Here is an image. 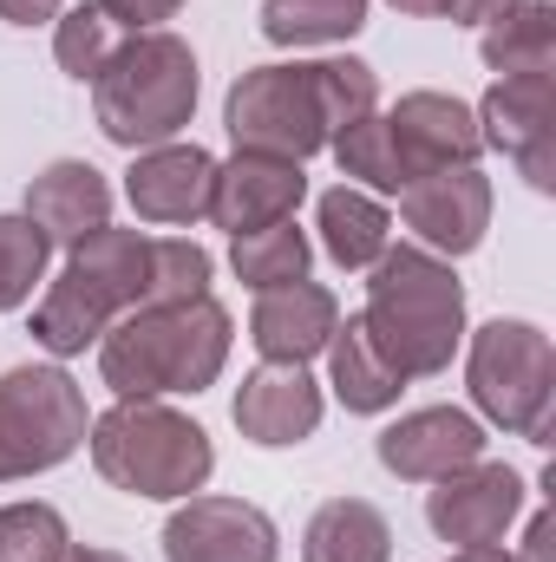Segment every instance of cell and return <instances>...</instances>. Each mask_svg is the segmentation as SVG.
Masks as SVG:
<instances>
[{"instance_id": "d4e9b609", "label": "cell", "mask_w": 556, "mask_h": 562, "mask_svg": "<svg viewBox=\"0 0 556 562\" xmlns=\"http://www.w3.org/2000/svg\"><path fill=\"white\" fill-rule=\"evenodd\" d=\"M367 26V0H263V40L276 46H341Z\"/></svg>"}, {"instance_id": "603a6c76", "label": "cell", "mask_w": 556, "mask_h": 562, "mask_svg": "<svg viewBox=\"0 0 556 562\" xmlns=\"http://www.w3.org/2000/svg\"><path fill=\"white\" fill-rule=\"evenodd\" d=\"M478 53H485V66L498 79H511V72H551L556 66V7L551 0H518L511 13L485 20Z\"/></svg>"}, {"instance_id": "5b68a950", "label": "cell", "mask_w": 556, "mask_h": 562, "mask_svg": "<svg viewBox=\"0 0 556 562\" xmlns=\"http://www.w3.org/2000/svg\"><path fill=\"white\" fill-rule=\"evenodd\" d=\"M86 445H92V464L112 491L157 497V504L197 497L216 471L210 431L164 400H119L105 419H92Z\"/></svg>"}, {"instance_id": "9c48e42d", "label": "cell", "mask_w": 556, "mask_h": 562, "mask_svg": "<svg viewBox=\"0 0 556 562\" xmlns=\"http://www.w3.org/2000/svg\"><path fill=\"white\" fill-rule=\"evenodd\" d=\"M281 537L249 497H184L164 524V562H276Z\"/></svg>"}, {"instance_id": "7c38bea8", "label": "cell", "mask_w": 556, "mask_h": 562, "mask_svg": "<svg viewBox=\"0 0 556 562\" xmlns=\"http://www.w3.org/2000/svg\"><path fill=\"white\" fill-rule=\"evenodd\" d=\"M400 216L432 256H471L491 229V177L471 170H438L400 190Z\"/></svg>"}, {"instance_id": "d6a6232c", "label": "cell", "mask_w": 556, "mask_h": 562, "mask_svg": "<svg viewBox=\"0 0 556 562\" xmlns=\"http://www.w3.org/2000/svg\"><path fill=\"white\" fill-rule=\"evenodd\" d=\"M518 0H445V20H458V26H485V20H498V13H511Z\"/></svg>"}, {"instance_id": "cb8c5ba5", "label": "cell", "mask_w": 556, "mask_h": 562, "mask_svg": "<svg viewBox=\"0 0 556 562\" xmlns=\"http://www.w3.org/2000/svg\"><path fill=\"white\" fill-rule=\"evenodd\" d=\"M308 262H314V243L294 229V216L269 223V229H249V236H230V269L256 294L288 288V281H308Z\"/></svg>"}, {"instance_id": "d6986e66", "label": "cell", "mask_w": 556, "mask_h": 562, "mask_svg": "<svg viewBox=\"0 0 556 562\" xmlns=\"http://www.w3.org/2000/svg\"><path fill=\"white\" fill-rule=\"evenodd\" d=\"M26 216L40 223L46 243H86L92 229L112 223V183L86 164V157H59L26 183Z\"/></svg>"}, {"instance_id": "44dd1931", "label": "cell", "mask_w": 556, "mask_h": 562, "mask_svg": "<svg viewBox=\"0 0 556 562\" xmlns=\"http://www.w3.org/2000/svg\"><path fill=\"white\" fill-rule=\"evenodd\" d=\"M314 229H321V249H327L341 269H374V262L393 249V216H387V203L367 196V190H354V183H341V190L321 196Z\"/></svg>"}, {"instance_id": "5bb4252c", "label": "cell", "mask_w": 556, "mask_h": 562, "mask_svg": "<svg viewBox=\"0 0 556 562\" xmlns=\"http://www.w3.org/2000/svg\"><path fill=\"white\" fill-rule=\"evenodd\" d=\"M308 196V177L301 164L269 157V150H236L230 164H216V190H210V223L230 229V236H249V229H269L288 223Z\"/></svg>"}, {"instance_id": "ba28073f", "label": "cell", "mask_w": 556, "mask_h": 562, "mask_svg": "<svg viewBox=\"0 0 556 562\" xmlns=\"http://www.w3.org/2000/svg\"><path fill=\"white\" fill-rule=\"evenodd\" d=\"M86 393L66 367H13L0 373V484L66 464L86 445Z\"/></svg>"}, {"instance_id": "3957f363", "label": "cell", "mask_w": 556, "mask_h": 562, "mask_svg": "<svg viewBox=\"0 0 556 562\" xmlns=\"http://www.w3.org/2000/svg\"><path fill=\"white\" fill-rule=\"evenodd\" d=\"M360 321H367V340L387 353V367L400 380H432V373L452 367V353L465 340V288H458L445 256L400 243L374 262Z\"/></svg>"}, {"instance_id": "484cf974", "label": "cell", "mask_w": 556, "mask_h": 562, "mask_svg": "<svg viewBox=\"0 0 556 562\" xmlns=\"http://www.w3.org/2000/svg\"><path fill=\"white\" fill-rule=\"evenodd\" d=\"M334 164H341V177L354 183V190H367V196H400L407 190V177H400V164H393V144H387V119L380 112H367V119H354L347 132H334Z\"/></svg>"}, {"instance_id": "1f68e13d", "label": "cell", "mask_w": 556, "mask_h": 562, "mask_svg": "<svg viewBox=\"0 0 556 562\" xmlns=\"http://www.w3.org/2000/svg\"><path fill=\"white\" fill-rule=\"evenodd\" d=\"M518 562H556V517L551 510L531 517V530H524V557Z\"/></svg>"}, {"instance_id": "f1b7e54d", "label": "cell", "mask_w": 556, "mask_h": 562, "mask_svg": "<svg viewBox=\"0 0 556 562\" xmlns=\"http://www.w3.org/2000/svg\"><path fill=\"white\" fill-rule=\"evenodd\" d=\"M73 537L53 504H0V562H66Z\"/></svg>"}, {"instance_id": "4dcf8cb0", "label": "cell", "mask_w": 556, "mask_h": 562, "mask_svg": "<svg viewBox=\"0 0 556 562\" xmlns=\"http://www.w3.org/2000/svg\"><path fill=\"white\" fill-rule=\"evenodd\" d=\"M112 26H132V33H157L164 20H177L184 0H92Z\"/></svg>"}, {"instance_id": "e0dca14e", "label": "cell", "mask_w": 556, "mask_h": 562, "mask_svg": "<svg viewBox=\"0 0 556 562\" xmlns=\"http://www.w3.org/2000/svg\"><path fill=\"white\" fill-rule=\"evenodd\" d=\"M334 327H341V301L314 281H288V288L256 294V314H249V340L269 367H308L314 353H327Z\"/></svg>"}, {"instance_id": "277c9868", "label": "cell", "mask_w": 556, "mask_h": 562, "mask_svg": "<svg viewBox=\"0 0 556 562\" xmlns=\"http://www.w3.org/2000/svg\"><path fill=\"white\" fill-rule=\"evenodd\" d=\"M144 281H151V236L112 229V223L92 229L86 243H73L59 281L40 294L33 340L53 360H73V353L99 347L112 321H125L132 307H144Z\"/></svg>"}, {"instance_id": "7a4b0ae2", "label": "cell", "mask_w": 556, "mask_h": 562, "mask_svg": "<svg viewBox=\"0 0 556 562\" xmlns=\"http://www.w3.org/2000/svg\"><path fill=\"white\" fill-rule=\"evenodd\" d=\"M230 307L177 301V307H132L99 340V373L119 400H164V393H203L216 386L230 360Z\"/></svg>"}, {"instance_id": "4fadbf2b", "label": "cell", "mask_w": 556, "mask_h": 562, "mask_svg": "<svg viewBox=\"0 0 556 562\" xmlns=\"http://www.w3.org/2000/svg\"><path fill=\"white\" fill-rule=\"evenodd\" d=\"M551 72H511L485 92L478 105V138L498 144L531 190H551L556 183V157H551Z\"/></svg>"}, {"instance_id": "ffe728a7", "label": "cell", "mask_w": 556, "mask_h": 562, "mask_svg": "<svg viewBox=\"0 0 556 562\" xmlns=\"http://www.w3.org/2000/svg\"><path fill=\"white\" fill-rule=\"evenodd\" d=\"M301 562H393V524L367 497H327L301 530Z\"/></svg>"}, {"instance_id": "30bf717a", "label": "cell", "mask_w": 556, "mask_h": 562, "mask_svg": "<svg viewBox=\"0 0 556 562\" xmlns=\"http://www.w3.org/2000/svg\"><path fill=\"white\" fill-rule=\"evenodd\" d=\"M387 144H393V164L400 177H438V170H471L478 164V112L458 105L452 92H407L393 112H387Z\"/></svg>"}, {"instance_id": "8992f818", "label": "cell", "mask_w": 556, "mask_h": 562, "mask_svg": "<svg viewBox=\"0 0 556 562\" xmlns=\"http://www.w3.org/2000/svg\"><path fill=\"white\" fill-rule=\"evenodd\" d=\"M92 112L119 150L170 144L197 112V53L164 26L132 33L125 46H112L105 72L92 79Z\"/></svg>"}, {"instance_id": "52a82bcc", "label": "cell", "mask_w": 556, "mask_h": 562, "mask_svg": "<svg viewBox=\"0 0 556 562\" xmlns=\"http://www.w3.org/2000/svg\"><path fill=\"white\" fill-rule=\"evenodd\" d=\"M478 413L531 445H551V406H556V353L551 334L531 321H485L471 334L465 360Z\"/></svg>"}, {"instance_id": "836d02e7", "label": "cell", "mask_w": 556, "mask_h": 562, "mask_svg": "<svg viewBox=\"0 0 556 562\" xmlns=\"http://www.w3.org/2000/svg\"><path fill=\"white\" fill-rule=\"evenodd\" d=\"M0 20L7 26H40V20H59V0H0Z\"/></svg>"}, {"instance_id": "83f0119b", "label": "cell", "mask_w": 556, "mask_h": 562, "mask_svg": "<svg viewBox=\"0 0 556 562\" xmlns=\"http://www.w3.org/2000/svg\"><path fill=\"white\" fill-rule=\"evenodd\" d=\"M46 256L53 243L40 236L33 216H0V314L33 301V288L46 281Z\"/></svg>"}, {"instance_id": "e575fe53", "label": "cell", "mask_w": 556, "mask_h": 562, "mask_svg": "<svg viewBox=\"0 0 556 562\" xmlns=\"http://www.w3.org/2000/svg\"><path fill=\"white\" fill-rule=\"evenodd\" d=\"M66 562H132V557H119V550H99V543H73V550H66Z\"/></svg>"}, {"instance_id": "ac0fdd59", "label": "cell", "mask_w": 556, "mask_h": 562, "mask_svg": "<svg viewBox=\"0 0 556 562\" xmlns=\"http://www.w3.org/2000/svg\"><path fill=\"white\" fill-rule=\"evenodd\" d=\"M236 431L249 445H301L321 431V386L301 367H256L236 393Z\"/></svg>"}, {"instance_id": "8fae6325", "label": "cell", "mask_w": 556, "mask_h": 562, "mask_svg": "<svg viewBox=\"0 0 556 562\" xmlns=\"http://www.w3.org/2000/svg\"><path fill=\"white\" fill-rule=\"evenodd\" d=\"M518 510H524V477L511 464H485V458L452 477H432V491H425V524L458 550L498 543Z\"/></svg>"}, {"instance_id": "6da1fadb", "label": "cell", "mask_w": 556, "mask_h": 562, "mask_svg": "<svg viewBox=\"0 0 556 562\" xmlns=\"http://www.w3.org/2000/svg\"><path fill=\"white\" fill-rule=\"evenodd\" d=\"M380 99L374 66L360 59H314V66H256L230 86L223 99V125L236 150H269V157H314L334 132H347L354 119H367Z\"/></svg>"}, {"instance_id": "f546056e", "label": "cell", "mask_w": 556, "mask_h": 562, "mask_svg": "<svg viewBox=\"0 0 556 562\" xmlns=\"http://www.w3.org/2000/svg\"><path fill=\"white\" fill-rule=\"evenodd\" d=\"M119 26L99 13V7H73V13H59V26H53V59H59V72H73V79H99L105 72V59H112V40Z\"/></svg>"}, {"instance_id": "9a60e30c", "label": "cell", "mask_w": 556, "mask_h": 562, "mask_svg": "<svg viewBox=\"0 0 556 562\" xmlns=\"http://www.w3.org/2000/svg\"><path fill=\"white\" fill-rule=\"evenodd\" d=\"M485 458V425L458 406H419L407 419H393L380 431V464L407 484H432V477H452L465 464Z\"/></svg>"}, {"instance_id": "d590c367", "label": "cell", "mask_w": 556, "mask_h": 562, "mask_svg": "<svg viewBox=\"0 0 556 562\" xmlns=\"http://www.w3.org/2000/svg\"><path fill=\"white\" fill-rule=\"evenodd\" d=\"M452 562H518L511 550H498V543H485V550H458Z\"/></svg>"}, {"instance_id": "7402d4cb", "label": "cell", "mask_w": 556, "mask_h": 562, "mask_svg": "<svg viewBox=\"0 0 556 562\" xmlns=\"http://www.w3.org/2000/svg\"><path fill=\"white\" fill-rule=\"evenodd\" d=\"M327 380H334V400L347 406V413H387V406H400V393H407V380L387 367V353L367 340V321L354 314L347 327H334V340H327Z\"/></svg>"}, {"instance_id": "2e32d148", "label": "cell", "mask_w": 556, "mask_h": 562, "mask_svg": "<svg viewBox=\"0 0 556 562\" xmlns=\"http://www.w3.org/2000/svg\"><path fill=\"white\" fill-rule=\"evenodd\" d=\"M210 190H216V157L203 144H151L138 150L132 177H125V196L144 223H203L210 216Z\"/></svg>"}, {"instance_id": "4316f807", "label": "cell", "mask_w": 556, "mask_h": 562, "mask_svg": "<svg viewBox=\"0 0 556 562\" xmlns=\"http://www.w3.org/2000/svg\"><path fill=\"white\" fill-rule=\"evenodd\" d=\"M203 294H210V249H197L190 236H164V243H151L144 307H177V301H203Z\"/></svg>"}, {"instance_id": "8d00e7d4", "label": "cell", "mask_w": 556, "mask_h": 562, "mask_svg": "<svg viewBox=\"0 0 556 562\" xmlns=\"http://www.w3.org/2000/svg\"><path fill=\"white\" fill-rule=\"evenodd\" d=\"M400 13H419V20H438L445 13V0H393Z\"/></svg>"}]
</instances>
